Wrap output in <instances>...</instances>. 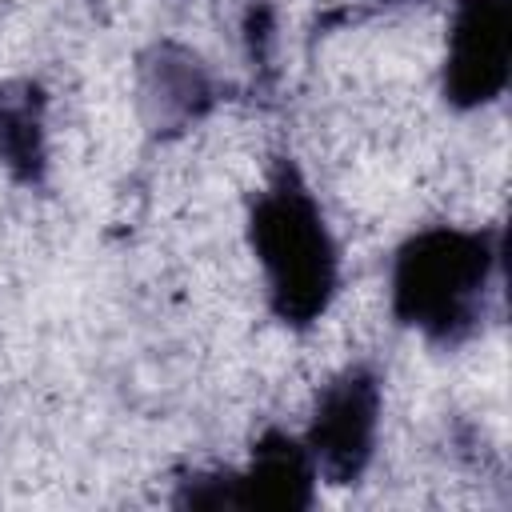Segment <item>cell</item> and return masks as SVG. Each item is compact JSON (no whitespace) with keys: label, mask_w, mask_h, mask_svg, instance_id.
Wrapping results in <instances>:
<instances>
[{"label":"cell","mask_w":512,"mask_h":512,"mask_svg":"<svg viewBox=\"0 0 512 512\" xmlns=\"http://www.w3.org/2000/svg\"><path fill=\"white\" fill-rule=\"evenodd\" d=\"M380 412H384V388L368 364H348L328 384H320L308 428L300 432L320 480L336 488L360 484V476L376 456Z\"/></svg>","instance_id":"obj_4"},{"label":"cell","mask_w":512,"mask_h":512,"mask_svg":"<svg viewBox=\"0 0 512 512\" xmlns=\"http://www.w3.org/2000/svg\"><path fill=\"white\" fill-rule=\"evenodd\" d=\"M248 248L284 328H312L340 292V244L292 160H280L248 204Z\"/></svg>","instance_id":"obj_2"},{"label":"cell","mask_w":512,"mask_h":512,"mask_svg":"<svg viewBox=\"0 0 512 512\" xmlns=\"http://www.w3.org/2000/svg\"><path fill=\"white\" fill-rule=\"evenodd\" d=\"M504 232L428 224L416 228L396 252L388 272L392 316L428 344L456 348L472 340L500 292Z\"/></svg>","instance_id":"obj_1"},{"label":"cell","mask_w":512,"mask_h":512,"mask_svg":"<svg viewBox=\"0 0 512 512\" xmlns=\"http://www.w3.org/2000/svg\"><path fill=\"white\" fill-rule=\"evenodd\" d=\"M316 464L300 432H264L248 460L236 468L192 472L180 480V508H256V512H304L316 500Z\"/></svg>","instance_id":"obj_3"},{"label":"cell","mask_w":512,"mask_h":512,"mask_svg":"<svg viewBox=\"0 0 512 512\" xmlns=\"http://www.w3.org/2000/svg\"><path fill=\"white\" fill-rule=\"evenodd\" d=\"M48 96L32 80L0 84V164L20 184H40L48 172Z\"/></svg>","instance_id":"obj_7"},{"label":"cell","mask_w":512,"mask_h":512,"mask_svg":"<svg viewBox=\"0 0 512 512\" xmlns=\"http://www.w3.org/2000/svg\"><path fill=\"white\" fill-rule=\"evenodd\" d=\"M512 72V0H456L444 36L440 92L456 112L488 108Z\"/></svg>","instance_id":"obj_5"},{"label":"cell","mask_w":512,"mask_h":512,"mask_svg":"<svg viewBox=\"0 0 512 512\" xmlns=\"http://www.w3.org/2000/svg\"><path fill=\"white\" fill-rule=\"evenodd\" d=\"M380 4H408V0H380Z\"/></svg>","instance_id":"obj_8"},{"label":"cell","mask_w":512,"mask_h":512,"mask_svg":"<svg viewBox=\"0 0 512 512\" xmlns=\"http://www.w3.org/2000/svg\"><path fill=\"white\" fill-rule=\"evenodd\" d=\"M216 100L212 88V72L200 64L196 52L180 48V44H156L144 56L140 68V104L152 128L160 132H176L196 124Z\"/></svg>","instance_id":"obj_6"}]
</instances>
